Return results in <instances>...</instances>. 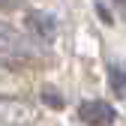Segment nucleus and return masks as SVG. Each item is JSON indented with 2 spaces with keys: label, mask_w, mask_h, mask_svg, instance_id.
Instances as JSON below:
<instances>
[{
  "label": "nucleus",
  "mask_w": 126,
  "mask_h": 126,
  "mask_svg": "<svg viewBox=\"0 0 126 126\" xmlns=\"http://www.w3.org/2000/svg\"><path fill=\"white\" fill-rule=\"evenodd\" d=\"M0 57H15V60L36 57V45L30 42V36L3 18H0Z\"/></svg>",
  "instance_id": "1"
},
{
  "label": "nucleus",
  "mask_w": 126,
  "mask_h": 126,
  "mask_svg": "<svg viewBox=\"0 0 126 126\" xmlns=\"http://www.w3.org/2000/svg\"><path fill=\"white\" fill-rule=\"evenodd\" d=\"M15 3H21V0H0V9L3 6H15Z\"/></svg>",
  "instance_id": "6"
},
{
  "label": "nucleus",
  "mask_w": 126,
  "mask_h": 126,
  "mask_svg": "<svg viewBox=\"0 0 126 126\" xmlns=\"http://www.w3.org/2000/svg\"><path fill=\"white\" fill-rule=\"evenodd\" d=\"M108 84H111L114 96L126 99V69L120 63H108Z\"/></svg>",
  "instance_id": "5"
},
{
  "label": "nucleus",
  "mask_w": 126,
  "mask_h": 126,
  "mask_svg": "<svg viewBox=\"0 0 126 126\" xmlns=\"http://www.w3.org/2000/svg\"><path fill=\"white\" fill-rule=\"evenodd\" d=\"M117 3H123V0H117Z\"/></svg>",
  "instance_id": "7"
},
{
  "label": "nucleus",
  "mask_w": 126,
  "mask_h": 126,
  "mask_svg": "<svg viewBox=\"0 0 126 126\" xmlns=\"http://www.w3.org/2000/svg\"><path fill=\"white\" fill-rule=\"evenodd\" d=\"M24 27H27L30 36H36L42 42H51L57 36V18L51 12H45V9H30L24 15Z\"/></svg>",
  "instance_id": "3"
},
{
  "label": "nucleus",
  "mask_w": 126,
  "mask_h": 126,
  "mask_svg": "<svg viewBox=\"0 0 126 126\" xmlns=\"http://www.w3.org/2000/svg\"><path fill=\"white\" fill-rule=\"evenodd\" d=\"M78 117H81L87 126H114L117 111H114V105L105 102V99H90V102H81Z\"/></svg>",
  "instance_id": "2"
},
{
  "label": "nucleus",
  "mask_w": 126,
  "mask_h": 126,
  "mask_svg": "<svg viewBox=\"0 0 126 126\" xmlns=\"http://www.w3.org/2000/svg\"><path fill=\"white\" fill-rule=\"evenodd\" d=\"M33 120V108L18 99H0V126H27Z\"/></svg>",
  "instance_id": "4"
}]
</instances>
